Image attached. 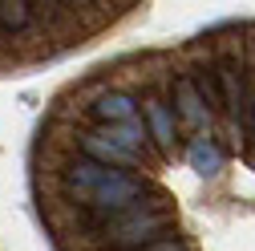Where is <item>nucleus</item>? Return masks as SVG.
Wrapping results in <instances>:
<instances>
[{"instance_id": "obj_9", "label": "nucleus", "mask_w": 255, "mask_h": 251, "mask_svg": "<svg viewBox=\"0 0 255 251\" xmlns=\"http://www.w3.org/2000/svg\"><path fill=\"white\" fill-rule=\"evenodd\" d=\"M93 114L102 118V126H114V122H130V118H134V98H126V93H106V98H98Z\"/></svg>"}, {"instance_id": "obj_5", "label": "nucleus", "mask_w": 255, "mask_h": 251, "mask_svg": "<svg viewBox=\"0 0 255 251\" xmlns=\"http://www.w3.org/2000/svg\"><path fill=\"white\" fill-rule=\"evenodd\" d=\"M98 138H106V142H114L118 150H126V154H134V158H142V150H146V126L138 122V118H130V122H114V126H102V130H93Z\"/></svg>"}, {"instance_id": "obj_11", "label": "nucleus", "mask_w": 255, "mask_h": 251, "mask_svg": "<svg viewBox=\"0 0 255 251\" xmlns=\"http://www.w3.org/2000/svg\"><path fill=\"white\" fill-rule=\"evenodd\" d=\"M142 251H186L178 239H158V243H150V247H142Z\"/></svg>"}, {"instance_id": "obj_8", "label": "nucleus", "mask_w": 255, "mask_h": 251, "mask_svg": "<svg viewBox=\"0 0 255 251\" xmlns=\"http://www.w3.org/2000/svg\"><path fill=\"white\" fill-rule=\"evenodd\" d=\"M146 122H150L154 142L162 146V150H170V146H174V114H170L162 102H146Z\"/></svg>"}, {"instance_id": "obj_10", "label": "nucleus", "mask_w": 255, "mask_h": 251, "mask_svg": "<svg viewBox=\"0 0 255 251\" xmlns=\"http://www.w3.org/2000/svg\"><path fill=\"white\" fill-rule=\"evenodd\" d=\"M28 20H33V8L28 4H0V28H8V33H16V28H24Z\"/></svg>"}, {"instance_id": "obj_3", "label": "nucleus", "mask_w": 255, "mask_h": 251, "mask_svg": "<svg viewBox=\"0 0 255 251\" xmlns=\"http://www.w3.org/2000/svg\"><path fill=\"white\" fill-rule=\"evenodd\" d=\"M174 106H178V118H182L186 130L203 134L207 126H211V110L203 106V98L195 93V85H190V81H178V85H174Z\"/></svg>"}, {"instance_id": "obj_1", "label": "nucleus", "mask_w": 255, "mask_h": 251, "mask_svg": "<svg viewBox=\"0 0 255 251\" xmlns=\"http://www.w3.org/2000/svg\"><path fill=\"white\" fill-rule=\"evenodd\" d=\"M170 227H174L170 211L154 207V203H134L130 211L114 215L106 223V239H110L114 251H142V247L158 243V235L170 231Z\"/></svg>"}, {"instance_id": "obj_12", "label": "nucleus", "mask_w": 255, "mask_h": 251, "mask_svg": "<svg viewBox=\"0 0 255 251\" xmlns=\"http://www.w3.org/2000/svg\"><path fill=\"white\" fill-rule=\"evenodd\" d=\"M251 126H255V106H251Z\"/></svg>"}, {"instance_id": "obj_6", "label": "nucleus", "mask_w": 255, "mask_h": 251, "mask_svg": "<svg viewBox=\"0 0 255 251\" xmlns=\"http://www.w3.org/2000/svg\"><path fill=\"white\" fill-rule=\"evenodd\" d=\"M186 162H190V170H199L203 178H215L223 170V150L207 134H199V138H190V146H186Z\"/></svg>"}, {"instance_id": "obj_7", "label": "nucleus", "mask_w": 255, "mask_h": 251, "mask_svg": "<svg viewBox=\"0 0 255 251\" xmlns=\"http://www.w3.org/2000/svg\"><path fill=\"white\" fill-rule=\"evenodd\" d=\"M81 150H85V158L89 162H98V166H134L138 158L134 154H126V150H118L114 142H106V138H98V134H85L81 138Z\"/></svg>"}, {"instance_id": "obj_4", "label": "nucleus", "mask_w": 255, "mask_h": 251, "mask_svg": "<svg viewBox=\"0 0 255 251\" xmlns=\"http://www.w3.org/2000/svg\"><path fill=\"white\" fill-rule=\"evenodd\" d=\"M215 81H219V89H223V106L231 110V118H235V126H239V122H243V77H239V61H235V57H223Z\"/></svg>"}, {"instance_id": "obj_2", "label": "nucleus", "mask_w": 255, "mask_h": 251, "mask_svg": "<svg viewBox=\"0 0 255 251\" xmlns=\"http://www.w3.org/2000/svg\"><path fill=\"white\" fill-rule=\"evenodd\" d=\"M138 199H142V182H138V178L122 174V170H106L102 182L93 186V195H89L85 203L98 211V215L114 219V215H122V211H130Z\"/></svg>"}]
</instances>
